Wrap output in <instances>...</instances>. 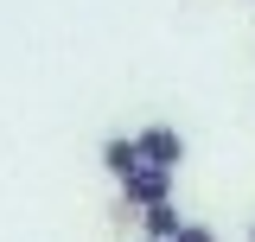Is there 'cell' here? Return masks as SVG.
<instances>
[{
	"mask_svg": "<svg viewBox=\"0 0 255 242\" xmlns=\"http://www.w3.org/2000/svg\"><path fill=\"white\" fill-rule=\"evenodd\" d=\"M140 230H147V242H179L185 217H179V204H153V211H140Z\"/></svg>",
	"mask_w": 255,
	"mask_h": 242,
	"instance_id": "4",
	"label": "cell"
},
{
	"mask_svg": "<svg viewBox=\"0 0 255 242\" xmlns=\"http://www.w3.org/2000/svg\"><path fill=\"white\" fill-rule=\"evenodd\" d=\"M249 242H255V223H249Z\"/></svg>",
	"mask_w": 255,
	"mask_h": 242,
	"instance_id": "6",
	"label": "cell"
},
{
	"mask_svg": "<svg viewBox=\"0 0 255 242\" xmlns=\"http://www.w3.org/2000/svg\"><path fill=\"white\" fill-rule=\"evenodd\" d=\"M122 204H128V211H153V204H172V172H159V166H140V172L122 185Z\"/></svg>",
	"mask_w": 255,
	"mask_h": 242,
	"instance_id": "2",
	"label": "cell"
},
{
	"mask_svg": "<svg viewBox=\"0 0 255 242\" xmlns=\"http://www.w3.org/2000/svg\"><path fill=\"white\" fill-rule=\"evenodd\" d=\"M102 172L122 179V185L140 172V147H134V134H109V140H102Z\"/></svg>",
	"mask_w": 255,
	"mask_h": 242,
	"instance_id": "3",
	"label": "cell"
},
{
	"mask_svg": "<svg viewBox=\"0 0 255 242\" xmlns=\"http://www.w3.org/2000/svg\"><path fill=\"white\" fill-rule=\"evenodd\" d=\"M179 242H217V230H211V223H185V230H179Z\"/></svg>",
	"mask_w": 255,
	"mask_h": 242,
	"instance_id": "5",
	"label": "cell"
},
{
	"mask_svg": "<svg viewBox=\"0 0 255 242\" xmlns=\"http://www.w3.org/2000/svg\"><path fill=\"white\" fill-rule=\"evenodd\" d=\"M140 242H147V236H140Z\"/></svg>",
	"mask_w": 255,
	"mask_h": 242,
	"instance_id": "7",
	"label": "cell"
},
{
	"mask_svg": "<svg viewBox=\"0 0 255 242\" xmlns=\"http://www.w3.org/2000/svg\"><path fill=\"white\" fill-rule=\"evenodd\" d=\"M134 147H140V166L179 172V159H185V134H179V127H166V121H153V127H140V134H134Z\"/></svg>",
	"mask_w": 255,
	"mask_h": 242,
	"instance_id": "1",
	"label": "cell"
}]
</instances>
